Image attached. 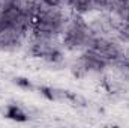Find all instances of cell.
<instances>
[{
    "label": "cell",
    "instance_id": "cell-1",
    "mask_svg": "<svg viewBox=\"0 0 129 128\" xmlns=\"http://www.w3.org/2000/svg\"><path fill=\"white\" fill-rule=\"evenodd\" d=\"M68 20L59 9V6H47L44 5L39 11L38 17L35 18L32 30L35 32L36 38H45V39H54L57 35L63 33Z\"/></svg>",
    "mask_w": 129,
    "mask_h": 128
},
{
    "label": "cell",
    "instance_id": "cell-3",
    "mask_svg": "<svg viewBox=\"0 0 129 128\" xmlns=\"http://www.w3.org/2000/svg\"><path fill=\"white\" fill-rule=\"evenodd\" d=\"M32 53L36 57H42L50 62H56L60 59V51L54 45L53 39H45V38H36L32 44Z\"/></svg>",
    "mask_w": 129,
    "mask_h": 128
},
{
    "label": "cell",
    "instance_id": "cell-6",
    "mask_svg": "<svg viewBox=\"0 0 129 128\" xmlns=\"http://www.w3.org/2000/svg\"><path fill=\"white\" fill-rule=\"evenodd\" d=\"M8 115H9V118L17 119V121H26V119H27V115H26L24 112H21L18 107H11Z\"/></svg>",
    "mask_w": 129,
    "mask_h": 128
},
{
    "label": "cell",
    "instance_id": "cell-5",
    "mask_svg": "<svg viewBox=\"0 0 129 128\" xmlns=\"http://www.w3.org/2000/svg\"><path fill=\"white\" fill-rule=\"evenodd\" d=\"M80 63L84 66V69H86L87 72H101V71H104V68L108 65L104 59H101L96 53H95L93 50H90V48H87V51L81 56Z\"/></svg>",
    "mask_w": 129,
    "mask_h": 128
},
{
    "label": "cell",
    "instance_id": "cell-7",
    "mask_svg": "<svg viewBox=\"0 0 129 128\" xmlns=\"http://www.w3.org/2000/svg\"><path fill=\"white\" fill-rule=\"evenodd\" d=\"M39 2H42L47 6H60L63 3V0H39Z\"/></svg>",
    "mask_w": 129,
    "mask_h": 128
},
{
    "label": "cell",
    "instance_id": "cell-4",
    "mask_svg": "<svg viewBox=\"0 0 129 128\" xmlns=\"http://www.w3.org/2000/svg\"><path fill=\"white\" fill-rule=\"evenodd\" d=\"M24 33L18 30H2L0 32V50L2 51H17L21 48Z\"/></svg>",
    "mask_w": 129,
    "mask_h": 128
},
{
    "label": "cell",
    "instance_id": "cell-2",
    "mask_svg": "<svg viewBox=\"0 0 129 128\" xmlns=\"http://www.w3.org/2000/svg\"><path fill=\"white\" fill-rule=\"evenodd\" d=\"M93 33L90 26L81 18V15H75L68 20L63 29V45L69 50H78L81 47H87Z\"/></svg>",
    "mask_w": 129,
    "mask_h": 128
}]
</instances>
